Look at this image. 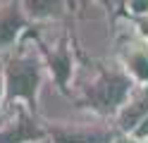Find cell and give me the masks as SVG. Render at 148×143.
I'll return each mask as SVG.
<instances>
[{"label": "cell", "mask_w": 148, "mask_h": 143, "mask_svg": "<svg viewBox=\"0 0 148 143\" xmlns=\"http://www.w3.org/2000/svg\"><path fill=\"white\" fill-rule=\"evenodd\" d=\"M3 74H5L7 100H24L31 107H36L38 93L50 74L41 43L31 29L22 36V41L10 53L3 55Z\"/></svg>", "instance_id": "1"}, {"label": "cell", "mask_w": 148, "mask_h": 143, "mask_svg": "<svg viewBox=\"0 0 148 143\" xmlns=\"http://www.w3.org/2000/svg\"><path fill=\"white\" fill-rule=\"evenodd\" d=\"M115 31L105 3H74V43L79 60H108L112 53Z\"/></svg>", "instance_id": "2"}, {"label": "cell", "mask_w": 148, "mask_h": 143, "mask_svg": "<svg viewBox=\"0 0 148 143\" xmlns=\"http://www.w3.org/2000/svg\"><path fill=\"white\" fill-rule=\"evenodd\" d=\"M48 136L45 122L24 100H7L0 107V143H26Z\"/></svg>", "instance_id": "3"}, {"label": "cell", "mask_w": 148, "mask_h": 143, "mask_svg": "<svg viewBox=\"0 0 148 143\" xmlns=\"http://www.w3.org/2000/svg\"><path fill=\"white\" fill-rule=\"evenodd\" d=\"M45 129L53 143H112L115 136L112 119L98 112H88L60 124H45Z\"/></svg>", "instance_id": "4"}, {"label": "cell", "mask_w": 148, "mask_h": 143, "mask_svg": "<svg viewBox=\"0 0 148 143\" xmlns=\"http://www.w3.org/2000/svg\"><path fill=\"white\" fill-rule=\"evenodd\" d=\"M29 17H26L22 0H0V55L10 53L29 31Z\"/></svg>", "instance_id": "5"}, {"label": "cell", "mask_w": 148, "mask_h": 143, "mask_svg": "<svg viewBox=\"0 0 148 143\" xmlns=\"http://www.w3.org/2000/svg\"><path fill=\"white\" fill-rule=\"evenodd\" d=\"M115 57L134 83H148V43L141 36H129L117 43Z\"/></svg>", "instance_id": "6"}, {"label": "cell", "mask_w": 148, "mask_h": 143, "mask_svg": "<svg viewBox=\"0 0 148 143\" xmlns=\"http://www.w3.org/2000/svg\"><path fill=\"white\" fill-rule=\"evenodd\" d=\"M143 117H148V83H134L127 100L112 114V127L115 131H134Z\"/></svg>", "instance_id": "7"}, {"label": "cell", "mask_w": 148, "mask_h": 143, "mask_svg": "<svg viewBox=\"0 0 148 143\" xmlns=\"http://www.w3.org/2000/svg\"><path fill=\"white\" fill-rule=\"evenodd\" d=\"M122 7H124V12L132 17V19L148 17V0H124Z\"/></svg>", "instance_id": "8"}, {"label": "cell", "mask_w": 148, "mask_h": 143, "mask_svg": "<svg viewBox=\"0 0 148 143\" xmlns=\"http://www.w3.org/2000/svg\"><path fill=\"white\" fill-rule=\"evenodd\" d=\"M134 136L138 138V141H143V143H148V117H143L141 122H138L136 124V127H134Z\"/></svg>", "instance_id": "9"}, {"label": "cell", "mask_w": 148, "mask_h": 143, "mask_svg": "<svg viewBox=\"0 0 148 143\" xmlns=\"http://www.w3.org/2000/svg\"><path fill=\"white\" fill-rule=\"evenodd\" d=\"M112 143H143V141H138L132 131H115Z\"/></svg>", "instance_id": "10"}, {"label": "cell", "mask_w": 148, "mask_h": 143, "mask_svg": "<svg viewBox=\"0 0 148 143\" xmlns=\"http://www.w3.org/2000/svg\"><path fill=\"white\" fill-rule=\"evenodd\" d=\"M7 103V88H5V74H3V64H0V107Z\"/></svg>", "instance_id": "11"}, {"label": "cell", "mask_w": 148, "mask_h": 143, "mask_svg": "<svg viewBox=\"0 0 148 143\" xmlns=\"http://www.w3.org/2000/svg\"><path fill=\"white\" fill-rule=\"evenodd\" d=\"M26 143H53L50 136H45V138H38V141H26Z\"/></svg>", "instance_id": "12"}, {"label": "cell", "mask_w": 148, "mask_h": 143, "mask_svg": "<svg viewBox=\"0 0 148 143\" xmlns=\"http://www.w3.org/2000/svg\"><path fill=\"white\" fill-rule=\"evenodd\" d=\"M0 64H3V55H0Z\"/></svg>", "instance_id": "13"}, {"label": "cell", "mask_w": 148, "mask_h": 143, "mask_svg": "<svg viewBox=\"0 0 148 143\" xmlns=\"http://www.w3.org/2000/svg\"><path fill=\"white\" fill-rule=\"evenodd\" d=\"M146 43H148V38H146Z\"/></svg>", "instance_id": "14"}]
</instances>
